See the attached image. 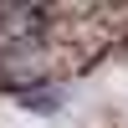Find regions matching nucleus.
Listing matches in <instances>:
<instances>
[{
    "instance_id": "f257e3e1",
    "label": "nucleus",
    "mask_w": 128,
    "mask_h": 128,
    "mask_svg": "<svg viewBox=\"0 0 128 128\" xmlns=\"http://www.w3.org/2000/svg\"><path fill=\"white\" fill-rule=\"evenodd\" d=\"M56 10H20L0 5V87L41 82L56 67Z\"/></svg>"
}]
</instances>
